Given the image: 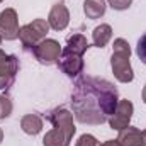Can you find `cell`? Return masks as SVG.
<instances>
[{
  "label": "cell",
  "instance_id": "6da1fadb",
  "mask_svg": "<svg viewBox=\"0 0 146 146\" xmlns=\"http://www.w3.org/2000/svg\"><path fill=\"white\" fill-rule=\"evenodd\" d=\"M119 104L117 88L109 80L97 76H80L72 92L73 117L82 124L100 126L115 112Z\"/></svg>",
  "mask_w": 146,
  "mask_h": 146
},
{
  "label": "cell",
  "instance_id": "7a4b0ae2",
  "mask_svg": "<svg viewBox=\"0 0 146 146\" xmlns=\"http://www.w3.org/2000/svg\"><path fill=\"white\" fill-rule=\"evenodd\" d=\"M48 121H51L53 129L48 131L42 138V146H70L76 133L73 114L65 107H56L48 114Z\"/></svg>",
  "mask_w": 146,
  "mask_h": 146
},
{
  "label": "cell",
  "instance_id": "3957f363",
  "mask_svg": "<svg viewBox=\"0 0 146 146\" xmlns=\"http://www.w3.org/2000/svg\"><path fill=\"white\" fill-rule=\"evenodd\" d=\"M131 58V48L129 42L122 37L114 39L112 44V56H110V68L117 82L121 83H131L134 80V73L129 63Z\"/></svg>",
  "mask_w": 146,
  "mask_h": 146
},
{
  "label": "cell",
  "instance_id": "277c9868",
  "mask_svg": "<svg viewBox=\"0 0 146 146\" xmlns=\"http://www.w3.org/2000/svg\"><path fill=\"white\" fill-rule=\"evenodd\" d=\"M49 29L51 27H49L48 21H44V19H34L33 22L22 26L19 31V39H21L24 49L31 51L39 41L46 39V34L49 33Z\"/></svg>",
  "mask_w": 146,
  "mask_h": 146
},
{
  "label": "cell",
  "instance_id": "5b68a950",
  "mask_svg": "<svg viewBox=\"0 0 146 146\" xmlns=\"http://www.w3.org/2000/svg\"><path fill=\"white\" fill-rule=\"evenodd\" d=\"M61 51L63 49H61L60 42L56 39H49V37L39 41L36 46L31 49L33 56L36 58L41 65H46V66L56 65L58 60H60V56H61Z\"/></svg>",
  "mask_w": 146,
  "mask_h": 146
},
{
  "label": "cell",
  "instance_id": "8992f818",
  "mask_svg": "<svg viewBox=\"0 0 146 146\" xmlns=\"http://www.w3.org/2000/svg\"><path fill=\"white\" fill-rule=\"evenodd\" d=\"M19 68H21L19 58L14 54H7L5 51L0 49V90L9 88L14 83Z\"/></svg>",
  "mask_w": 146,
  "mask_h": 146
},
{
  "label": "cell",
  "instance_id": "52a82bcc",
  "mask_svg": "<svg viewBox=\"0 0 146 146\" xmlns=\"http://www.w3.org/2000/svg\"><path fill=\"white\" fill-rule=\"evenodd\" d=\"M58 68L65 73L66 76H78L80 73L83 72V54H78V53H73L70 49H63L61 51V56L58 60Z\"/></svg>",
  "mask_w": 146,
  "mask_h": 146
},
{
  "label": "cell",
  "instance_id": "ba28073f",
  "mask_svg": "<svg viewBox=\"0 0 146 146\" xmlns=\"http://www.w3.org/2000/svg\"><path fill=\"white\" fill-rule=\"evenodd\" d=\"M19 17L15 9L9 7L0 12V36L7 41H14L19 37Z\"/></svg>",
  "mask_w": 146,
  "mask_h": 146
},
{
  "label": "cell",
  "instance_id": "9c48e42d",
  "mask_svg": "<svg viewBox=\"0 0 146 146\" xmlns=\"http://www.w3.org/2000/svg\"><path fill=\"white\" fill-rule=\"evenodd\" d=\"M133 112H134V106H133L131 100H127V99L119 100V104L115 107V112L109 117V126L115 131H121V129L127 127L129 122H131Z\"/></svg>",
  "mask_w": 146,
  "mask_h": 146
},
{
  "label": "cell",
  "instance_id": "30bf717a",
  "mask_svg": "<svg viewBox=\"0 0 146 146\" xmlns=\"http://www.w3.org/2000/svg\"><path fill=\"white\" fill-rule=\"evenodd\" d=\"M48 24L53 31H63L70 24V10L65 3H56L51 7L48 15Z\"/></svg>",
  "mask_w": 146,
  "mask_h": 146
},
{
  "label": "cell",
  "instance_id": "8fae6325",
  "mask_svg": "<svg viewBox=\"0 0 146 146\" xmlns=\"http://www.w3.org/2000/svg\"><path fill=\"white\" fill-rule=\"evenodd\" d=\"M115 141L119 143V146H145L143 133L138 127H133V126H127V127L121 129Z\"/></svg>",
  "mask_w": 146,
  "mask_h": 146
},
{
  "label": "cell",
  "instance_id": "7c38bea8",
  "mask_svg": "<svg viewBox=\"0 0 146 146\" xmlns=\"http://www.w3.org/2000/svg\"><path fill=\"white\" fill-rule=\"evenodd\" d=\"M21 129L29 136H36L42 131V117L37 114H26L21 119Z\"/></svg>",
  "mask_w": 146,
  "mask_h": 146
},
{
  "label": "cell",
  "instance_id": "4fadbf2b",
  "mask_svg": "<svg viewBox=\"0 0 146 146\" xmlns=\"http://www.w3.org/2000/svg\"><path fill=\"white\" fill-rule=\"evenodd\" d=\"M107 10V3L106 0H85L83 2V12L87 15V19H100Z\"/></svg>",
  "mask_w": 146,
  "mask_h": 146
},
{
  "label": "cell",
  "instance_id": "5bb4252c",
  "mask_svg": "<svg viewBox=\"0 0 146 146\" xmlns=\"http://www.w3.org/2000/svg\"><path fill=\"white\" fill-rule=\"evenodd\" d=\"M112 39V27L109 24H100L92 33V42L95 48H106Z\"/></svg>",
  "mask_w": 146,
  "mask_h": 146
},
{
  "label": "cell",
  "instance_id": "9a60e30c",
  "mask_svg": "<svg viewBox=\"0 0 146 146\" xmlns=\"http://www.w3.org/2000/svg\"><path fill=\"white\" fill-rule=\"evenodd\" d=\"M88 48H90V42L87 41V37L83 34H73L66 39V49H70L73 53L85 54Z\"/></svg>",
  "mask_w": 146,
  "mask_h": 146
},
{
  "label": "cell",
  "instance_id": "2e32d148",
  "mask_svg": "<svg viewBox=\"0 0 146 146\" xmlns=\"http://www.w3.org/2000/svg\"><path fill=\"white\" fill-rule=\"evenodd\" d=\"M14 109V104L9 95H0V119H7Z\"/></svg>",
  "mask_w": 146,
  "mask_h": 146
},
{
  "label": "cell",
  "instance_id": "e0dca14e",
  "mask_svg": "<svg viewBox=\"0 0 146 146\" xmlns=\"http://www.w3.org/2000/svg\"><path fill=\"white\" fill-rule=\"evenodd\" d=\"M99 145H100V141H97L95 136H92V134H82L75 146H99Z\"/></svg>",
  "mask_w": 146,
  "mask_h": 146
},
{
  "label": "cell",
  "instance_id": "ac0fdd59",
  "mask_svg": "<svg viewBox=\"0 0 146 146\" xmlns=\"http://www.w3.org/2000/svg\"><path fill=\"white\" fill-rule=\"evenodd\" d=\"M136 54H138V58L141 60V63L146 65V34H143V36L139 37V41H138Z\"/></svg>",
  "mask_w": 146,
  "mask_h": 146
},
{
  "label": "cell",
  "instance_id": "d6986e66",
  "mask_svg": "<svg viewBox=\"0 0 146 146\" xmlns=\"http://www.w3.org/2000/svg\"><path fill=\"white\" fill-rule=\"evenodd\" d=\"M107 2L114 10H127L131 7V2L127 0H107Z\"/></svg>",
  "mask_w": 146,
  "mask_h": 146
},
{
  "label": "cell",
  "instance_id": "ffe728a7",
  "mask_svg": "<svg viewBox=\"0 0 146 146\" xmlns=\"http://www.w3.org/2000/svg\"><path fill=\"white\" fill-rule=\"evenodd\" d=\"M99 146H119V143H117L115 139H109V141H106V143H100Z\"/></svg>",
  "mask_w": 146,
  "mask_h": 146
},
{
  "label": "cell",
  "instance_id": "44dd1931",
  "mask_svg": "<svg viewBox=\"0 0 146 146\" xmlns=\"http://www.w3.org/2000/svg\"><path fill=\"white\" fill-rule=\"evenodd\" d=\"M141 97H143V102L146 104V85L143 87V94H141Z\"/></svg>",
  "mask_w": 146,
  "mask_h": 146
},
{
  "label": "cell",
  "instance_id": "7402d4cb",
  "mask_svg": "<svg viewBox=\"0 0 146 146\" xmlns=\"http://www.w3.org/2000/svg\"><path fill=\"white\" fill-rule=\"evenodd\" d=\"M141 133H143V141H145V146H146V129L145 131H141Z\"/></svg>",
  "mask_w": 146,
  "mask_h": 146
},
{
  "label": "cell",
  "instance_id": "603a6c76",
  "mask_svg": "<svg viewBox=\"0 0 146 146\" xmlns=\"http://www.w3.org/2000/svg\"><path fill=\"white\" fill-rule=\"evenodd\" d=\"M3 141V131H2V127H0V143Z\"/></svg>",
  "mask_w": 146,
  "mask_h": 146
},
{
  "label": "cell",
  "instance_id": "cb8c5ba5",
  "mask_svg": "<svg viewBox=\"0 0 146 146\" xmlns=\"http://www.w3.org/2000/svg\"><path fill=\"white\" fill-rule=\"evenodd\" d=\"M2 39H3V37H2V36H0V44H2Z\"/></svg>",
  "mask_w": 146,
  "mask_h": 146
},
{
  "label": "cell",
  "instance_id": "d4e9b609",
  "mask_svg": "<svg viewBox=\"0 0 146 146\" xmlns=\"http://www.w3.org/2000/svg\"><path fill=\"white\" fill-rule=\"evenodd\" d=\"M127 2H131V3H133V0H127Z\"/></svg>",
  "mask_w": 146,
  "mask_h": 146
},
{
  "label": "cell",
  "instance_id": "484cf974",
  "mask_svg": "<svg viewBox=\"0 0 146 146\" xmlns=\"http://www.w3.org/2000/svg\"><path fill=\"white\" fill-rule=\"evenodd\" d=\"M2 2H3V0H0V3H2Z\"/></svg>",
  "mask_w": 146,
  "mask_h": 146
}]
</instances>
